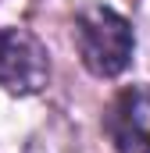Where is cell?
I'll return each instance as SVG.
<instances>
[{
    "instance_id": "1",
    "label": "cell",
    "mask_w": 150,
    "mask_h": 153,
    "mask_svg": "<svg viewBox=\"0 0 150 153\" xmlns=\"http://www.w3.org/2000/svg\"><path fill=\"white\" fill-rule=\"evenodd\" d=\"M75 46L89 75L114 78L129 68L136 36H132L129 18H122L114 7L89 4L75 14Z\"/></svg>"
},
{
    "instance_id": "2",
    "label": "cell",
    "mask_w": 150,
    "mask_h": 153,
    "mask_svg": "<svg viewBox=\"0 0 150 153\" xmlns=\"http://www.w3.org/2000/svg\"><path fill=\"white\" fill-rule=\"evenodd\" d=\"M50 82V53L29 29H0V89L32 96Z\"/></svg>"
},
{
    "instance_id": "3",
    "label": "cell",
    "mask_w": 150,
    "mask_h": 153,
    "mask_svg": "<svg viewBox=\"0 0 150 153\" xmlns=\"http://www.w3.org/2000/svg\"><path fill=\"white\" fill-rule=\"evenodd\" d=\"M104 132L118 153H150V85H125L114 96Z\"/></svg>"
}]
</instances>
